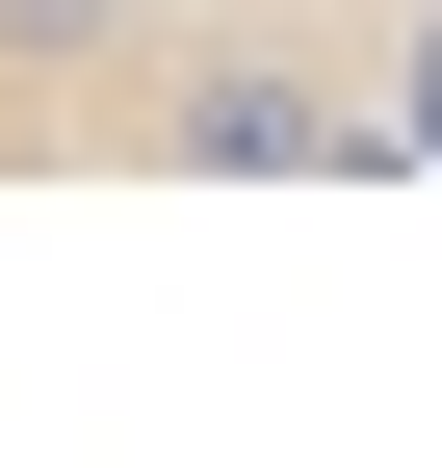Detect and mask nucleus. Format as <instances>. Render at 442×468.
Returning <instances> with one entry per match:
<instances>
[{
	"label": "nucleus",
	"instance_id": "obj_1",
	"mask_svg": "<svg viewBox=\"0 0 442 468\" xmlns=\"http://www.w3.org/2000/svg\"><path fill=\"white\" fill-rule=\"evenodd\" d=\"M0 183H442V0H0Z\"/></svg>",
	"mask_w": 442,
	"mask_h": 468
}]
</instances>
